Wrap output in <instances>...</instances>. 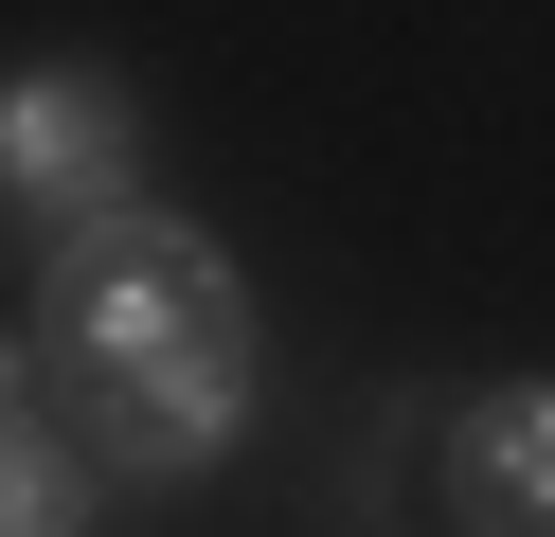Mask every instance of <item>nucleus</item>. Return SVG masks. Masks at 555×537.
<instances>
[{"label": "nucleus", "instance_id": "20e7f679", "mask_svg": "<svg viewBox=\"0 0 555 537\" xmlns=\"http://www.w3.org/2000/svg\"><path fill=\"white\" fill-rule=\"evenodd\" d=\"M430 501L448 537H555V376H483L430 430Z\"/></svg>", "mask_w": 555, "mask_h": 537}, {"label": "nucleus", "instance_id": "f03ea898", "mask_svg": "<svg viewBox=\"0 0 555 537\" xmlns=\"http://www.w3.org/2000/svg\"><path fill=\"white\" fill-rule=\"evenodd\" d=\"M73 394V448L108 465V484H216L233 448H251V412H269V341L251 322H216V341H180V358H126V376H54Z\"/></svg>", "mask_w": 555, "mask_h": 537}, {"label": "nucleus", "instance_id": "f257e3e1", "mask_svg": "<svg viewBox=\"0 0 555 537\" xmlns=\"http://www.w3.org/2000/svg\"><path fill=\"white\" fill-rule=\"evenodd\" d=\"M216 322H251V269H233L180 197H108V215H73V233H37L54 376H126V358H180V341H216Z\"/></svg>", "mask_w": 555, "mask_h": 537}, {"label": "nucleus", "instance_id": "7ed1b4c3", "mask_svg": "<svg viewBox=\"0 0 555 537\" xmlns=\"http://www.w3.org/2000/svg\"><path fill=\"white\" fill-rule=\"evenodd\" d=\"M144 197V90L90 54H18L0 72V215L18 233H73V215Z\"/></svg>", "mask_w": 555, "mask_h": 537}, {"label": "nucleus", "instance_id": "39448f33", "mask_svg": "<svg viewBox=\"0 0 555 537\" xmlns=\"http://www.w3.org/2000/svg\"><path fill=\"white\" fill-rule=\"evenodd\" d=\"M90 520H108V465L73 448L54 341H0V537H90Z\"/></svg>", "mask_w": 555, "mask_h": 537}]
</instances>
